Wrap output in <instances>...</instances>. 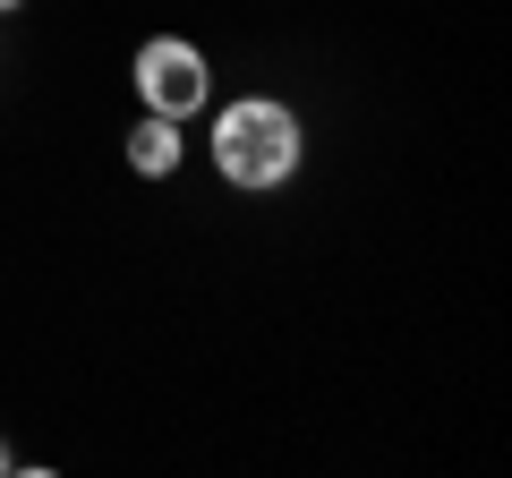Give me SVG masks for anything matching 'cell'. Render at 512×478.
Masks as SVG:
<instances>
[{"label":"cell","mask_w":512,"mask_h":478,"mask_svg":"<svg viewBox=\"0 0 512 478\" xmlns=\"http://www.w3.org/2000/svg\"><path fill=\"white\" fill-rule=\"evenodd\" d=\"M0 9H18V0H0Z\"/></svg>","instance_id":"277c9868"},{"label":"cell","mask_w":512,"mask_h":478,"mask_svg":"<svg viewBox=\"0 0 512 478\" xmlns=\"http://www.w3.org/2000/svg\"><path fill=\"white\" fill-rule=\"evenodd\" d=\"M205 86H214V77H205V52L197 43H146V52H137V94H146V111H163V120H188V111L205 103Z\"/></svg>","instance_id":"7a4b0ae2"},{"label":"cell","mask_w":512,"mask_h":478,"mask_svg":"<svg viewBox=\"0 0 512 478\" xmlns=\"http://www.w3.org/2000/svg\"><path fill=\"white\" fill-rule=\"evenodd\" d=\"M128 163L146 171V180H163V171H171V163H180V120H163V111H154L146 129L128 137Z\"/></svg>","instance_id":"3957f363"},{"label":"cell","mask_w":512,"mask_h":478,"mask_svg":"<svg viewBox=\"0 0 512 478\" xmlns=\"http://www.w3.org/2000/svg\"><path fill=\"white\" fill-rule=\"evenodd\" d=\"M0 461H9V453H0Z\"/></svg>","instance_id":"5b68a950"},{"label":"cell","mask_w":512,"mask_h":478,"mask_svg":"<svg viewBox=\"0 0 512 478\" xmlns=\"http://www.w3.org/2000/svg\"><path fill=\"white\" fill-rule=\"evenodd\" d=\"M214 163H222V180H239V188H274V180H291V163H299V120L282 103H231L214 120Z\"/></svg>","instance_id":"6da1fadb"}]
</instances>
